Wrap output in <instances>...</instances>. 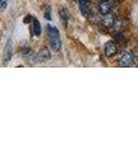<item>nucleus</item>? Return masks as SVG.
Listing matches in <instances>:
<instances>
[{
	"mask_svg": "<svg viewBox=\"0 0 138 156\" xmlns=\"http://www.w3.org/2000/svg\"><path fill=\"white\" fill-rule=\"evenodd\" d=\"M47 31H48L49 37H50V44H51V48L54 51H59L61 48V41H60L59 31L56 27L48 25L47 26Z\"/></svg>",
	"mask_w": 138,
	"mask_h": 156,
	"instance_id": "nucleus-1",
	"label": "nucleus"
},
{
	"mask_svg": "<svg viewBox=\"0 0 138 156\" xmlns=\"http://www.w3.org/2000/svg\"><path fill=\"white\" fill-rule=\"evenodd\" d=\"M119 62L122 67H130L134 64V56L132 53L128 51H124L119 54Z\"/></svg>",
	"mask_w": 138,
	"mask_h": 156,
	"instance_id": "nucleus-2",
	"label": "nucleus"
},
{
	"mask_svg": "<svg viewBox=\"0 0 138 156\" xmlns=\"http://www.w3.org/2000/svg\"><path fill=\"white\" fill-rule=\"evenodd\" d=\"M79 9L81 14L85 17H89L91 14V5L89 0H79Z\"/></svg>",
	"mask_w": 138,
	"mask_h": 156,
	"instance_id": "nucleus-3",
	"label": "nucleus"
},
{
	"mask_svg": "<svg viewBox=\"0 0 138 156\" xmlns=\"http://www.w3.org/2000/svg\"><path fill=\"white\" fill-rule=\"evenodd\" d=\"M101 23L103 26L107 27V28H111L114 26L115 23V19L111 14H106V15H102L101 18Z\"/></svg>",
	"mask_w": 138,
	"mask_h": 156,
	"instance_id": "nucleus-4",
	"label": "nucleus"
},
{
	"mask_svg": "<svg viewBox=\"0 0 138 156\" xmlns=\"http://www.w3.org/2000/svg\"><path fill=\"white\" fill-rule=\"evenodd\" d=\"M51 58V54H50L49 49L47 48H42L40 49V51L36 54V59L41 62H47Z\"/></svg>",
	"mask_w": 138,
	"mask_h": 156,
	"instance_id": "nucleus-5",
	"label": "nucleus"
},
{
	"mask_svg": "<svg viewBox=\"0 0 138 156\" xmlns=\"http://www.w3.org/2000/svg\"><path fill=\"white\" fill-rule=\"evenodd\" d=\"M117 48L113 42H107L105 45V54L107 57H112L116 54Z\"/></svg>",
	"mask_w": 138,
	"mask_h": 156,
	"instance_id": "nucleus-6",
	"label": "nucleus"
},
{
	"mask_svg": "<svg viewBox=\"0 0 138 156\" xmlns=\"http://www.w3.org/2000/svg\"><path fill=\"white\" fill-rule=\"evenodd\" d=\"M111 9H112V4L108 0H103L101 3L99 4V12H101L102 15L110 14Z\"/></svg>",
	"mask_w": 138,
	"mask_h": 156,
	"instance_id": "nucleus-7",
	"label": "nucleus"
},
{
	"mask_svg": "<svg viewBox=\"0 0 138 156\" xmlns=\"http://www.w3.org/2000/svg\"><path fill=\"white\" fill-rule=\"evenodd\" d=\"M59 16H60V18H61L62 23H64V25H67V21H69V18H70L69 11H67V9H64V7H62V9H60V12H59Z\"/></svg>",
	"mask_w": 138,
	"mask_h": 156,
	"instance_id": "nucleus-8",
	"label": "nucleus"
},
{
	"mask_svg": "<svg viewBox=\"0 0 138 156\" xmlns=\"http://www.w3.org/2000/svg\"><path fill=\"white\" fill-rule=\"evenodd\" d=\"M42 32V27H41V24L40 22L37 21L36 18H33V34L36 36H40Z\"/></svg>",
	"mask_w": 138,
	"mask_h": 156,
	"instance_id": "nucleus-9",
	"label": "nucleus"
},
{
	"mask_svg": "<svg viewBox=\"0 0 138 156\" xmlns=\"http://www.w3.org/2000/svg\"><path fill=\"white\" fill-rule=\"evenodd\" d=\"M115 40H116V42L119 43L120 45H125L127 43L126 37H125L122 34H120V32H117V34H115Z\"/></svg>",
	"mask_w": 138,
	"mask_h": 156,
	"instance_id": "nucleus-10",
	"label": "nucleus"
},
{
	"mask_svg": "<svg viewBox=\"0 0 138 156\" xmlns=\"http://www.w3.org/2000/svg\"><path fill=\"white\" fill-rule=\"evenodd\" d=\"M44 16L47 20H51V9L49 6L45 7V12H44Z\"/></svg>",
	"mask_w": 138,
	"mask_h": 156,
	"instance_id": "nucleus-11",
	"label": "nucleus"
},
{
	"mask_svg": "<svg viewBox=\"0 0 138 156\" xmlns=\"http://www.w3.org/2000/svg\"><path fill=\"white\" fill-rule=\"evenodd\" d=\"M7 1H9V0H0V7H1V9H4L6 7Z\"/></svg>",
	"mask_w": 138,
	"mask_h": 156,
	"instance_id": "nucleus-12",
	"label": "nucleus"
},
{
	"mask_svg": "<svg viewBox=\"0 0 138 156\" xmlns=\"http://www.w3.org/2000/svg\"><path fill=\"white\" fill-rule=\"evenodd\" d=\"M32 20H33V18L32 17H30V16H27L26 18H24V23H29V22H31Z\"/></svg>",
	"mask_w": 138,
	"mask_h": 156,
	"instance_id": "nucleus-13",
	"label": "nucleus"
},
{
	"mask_svg": "<svg viewBox=\"0 0 138 156\" xmlns=\"http://www.w3.org/2000/svg\"><path fill=\"white\" fill-rule=\"evenodd\" d=\"M30 52V48H28V47H27V48H24L23 50H22V54L23 55H27Z\"/></svg>",
	"mask_w": 138,
	"mask_h": 156,
	"instance_id": "nucleus-14",
	"label": "nucleus"
},
{
	"mask_svg": "<svg viewBox=\"0 0 138 156\" xmlns=\"http://www.w3.org/2000/svg\"><path fill=\"white\" fill-rule=\"evenodd\" d=\"M115 1H119V2H120V1H122V0H115Z\"/></svg>",
	"mask_w": 138,
	"mask_h": 156,
	"instance_id": "nucleus-15",
	"label": "nucleus"
},
{
	"mask_svg": "<svg viewBox=\"0 0 138 156\" xmlns=\"http://www.w3.org/2000/svg\"><path fill=\"white\" fill-rule=\"evenodd\" d=\"M101 1H103V0H101Z\"/></svg>",
	"mask_w": 138,
	"mask_h": 156,
	"instance_id": "nucleus-16",
	"label": "nucleus"
}]
</instances>
